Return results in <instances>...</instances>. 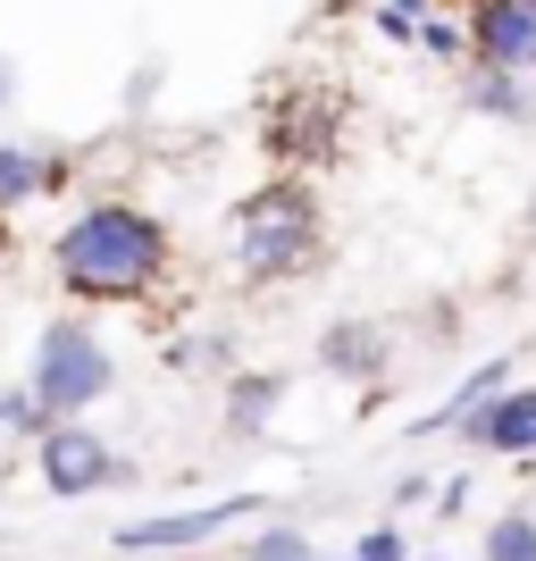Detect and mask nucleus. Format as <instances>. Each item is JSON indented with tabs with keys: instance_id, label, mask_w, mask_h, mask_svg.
<instances>
[{
	"instance_id": "nucleus-1",
	"label": "nucleus",
	"mask_w": 536,
	"mask_h": 561,
	"mask_svg": "<svg viewBox=\"0 0 536 561\" xmlns=\"http://www.w3.org/2000/svg\"><path fill=\"white\" fill-rule=\"evenodd\" d=\"M168 260V234L151 227L142 210H84L68 234H59V277L76 294H142Z\"/></svg>"
},
{
	"instance_id": "nucleus-2",
	"label": "nucleus",
	"mask_w": 536,
	"mask_h": 561,
	"mask_svg": "<svg viewBox=\"0 0 536 561\" xmlns=\"http://www.w3.org/2000/svg\"><path fill=\"white\" fill-rule=\"evenodd\" d=\"M110 394V352H101L93 328H50L43 352H34V411H84V402Z\"/></svg>"
},
{
	"instance_id": "nucleus-3",
	"label": "nucleus",
	"mask_w": 536,
	"mask_h": 561,
	"mask_svg": "<svg viewBox=\"0 0 536 561\" xmlns=\"http://www.w3.org/2000/svg\"><path fill=\"white\" fill-rule=\"evenodd\" d=\"M243 268H260V277H285L294 260L310 252V234H319V218H310L303 193H260L252 210H243Z\"/></svg>"
},
{
	"instance_id": "nucleus-4",
	"label": "nucleus",
	"mask_w": 536,
	"mask_h": 561,
	"mask_svg": "<svg viewBox=\"0 0 536 561\" xmlns=\"http://www.w3.org/2000/svg\"><path fill=\"white\" fill-rule=\"evenodd\" d=\"M43 469H50V494H101V486H117L126 469H117V453L101 445L93 427H50L43 436Z\"/></svg>"
},
{
	"instance_id": "nucleus-5",
	"label": "nucleus",
	"mask_w": 536,
	"mask_h": 561,
	"mask_svg": "<svg viewBox=\"0 0 536 561\" xmlns=\"http://www.w3.org/2000/svg\"><path fill=\"white\" fill-rule=\"evenodd\" d=\"M252 512V494H227V503H202V512H168V519H126L117 528V553H168V545H202L218 537L227 519Z\"/></svg>"
},
{
	"instance_id": "nucleus-6",
	"label": "nucleus",
	"mask_w": 536,
	"mask_h": 561,
	"mask_svg": "<svg viewBox=\"0 0 536 561\" xmlns=\"http://www.w3.org/2000/svg\"><path fill=\"white\" fill-rule=\"evenodd\" d=\"M478 50L494 68H536V0H487L478 9Z\"/></svg>"
},
{
	"instance_id": "nucleus-7",
	"label": "nucleus",
	"mask_w": 536,
	"mask_h": 561,
	"mask_svg": "<svg viewBox=\"0 0 536 561\" xmlns=\"http://www.w3.org/2000/svg\"><path fill=\"white\" fill-rule=\"evenodd\" d=\"M461 427L494 453H528L536 445V394H503L494 411H478V420H461Z\"/></svg>"
},
{
	"instance_id": "nucleus-8",
	"label": "nucleus",
	"mask_w": 536,
	"mask_h": 561,
	"mask_svg": "<svg viewBox=\"0 0 536 561\" xmlns=\"http://www.w3.org/2000/svg\"><path fill=\"white\" fill-rule=\"evenodd\" d=\"M43 185H50V168H43V160H25L18 142H0V210H18V202H34Z\"/></svg>"
},
{
	"instance_id": "nucleus-9",
	"label": "nucleus",
	"mask_w": 536,
	"mask_h": 561,
	"mask_svg": "<svg viewBox=\"0 0 536 561\" xmlns=\"http://www.w3.org/2000/svg\"><path fill=\"white\" fill-rule=\"evenodd\" d=\"M487 394H503V360H494V369H478V377H469L461 394H453V411H436V420H427V427H461V420H469V411H478V402H487Z\"/></svg>"
},
{
	"instance_id": "nucleus-10",
	"label": "nucleus",
	"mask_w": 536,
	"mask_h": 561,
	"mask_svg": "<svg viewBox=\"0 0 536 561\" xmlns=\"http://www.w3.org/2000/svg\"><path fill=\"white\" fill-rule=\"evenodd\" d=\"M487 561H536V519H503L487 537Z\"/></svg>"
},
{
	"instance_id": "nucleus-11",
	"label": "nucleus",
	"mask_w": 536,
	"mask_h": 561,
	"mask_svg": "<svg viewBox=\"0 0 536 561\" xmlns=\"http://www.w3.org/2000/svg\"><path fill=\"white\" fill-rule=\"evenodd\" d=\"M327 360H352V369H377V352H369V335L352 328V335H327Z\"/></svg>"
},
{
	"instance_id": "nucleus-12",
	"label": "nucleus",
	"mask_w": 536,
	"mask_h": 561,
	"mask_svg": "<svg viewBox=\"0 0 536 561\" xmlns=\"http://www.w3.org/2000/svg\"><path fill=\"white\" fill-rule=\"evenodd\" d=\"M361 561H402V537H395V528H377V537H361Z\"/></svg>"
},
{
	"instance_id": "nucleus-13",
	"label": "nucleus",
	"mask_w": 536,
	"mask_h": 561,
	"mask_svg": "<svg viewBox=\"0 0 536 561\" xmlns=\"http://www.w3.org/2000/svg\"><path fill=\"white\" fill-rule=\"evenodd\" d=\"M0 252H9V234H0Z\"/></svg>"
}]
</instances>
